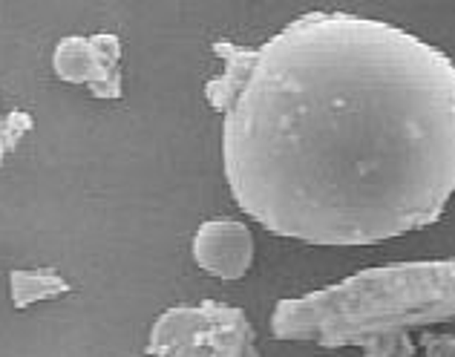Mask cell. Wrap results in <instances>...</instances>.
Segmentation results:
<instances>
[{"instance_id":"6da1fadb","label":"cell","mask_w":455,"mask_h":357,"mask_svg":"<svg viewBox=\"0 0 455 357\" xmlns=\"http://www.w3.org/2000/svg\"><path fill=\"white\" fill-rule=\"evenodd\" d=\"M236 205L308 245H375L455 190V69L392 23L308 12L254 50L222 113Z\"/></svg>"},{"instance_id":"7a4b0ae2","label":"cell","mask_w":455,"mask_h":357,"mask_svg":"<svg viewBox=\"0 0 455 357\" xmlns=\"http://www.w3.org/2000/svg\"><path fill=\"white\" fill-rule=\"evenodd\" d=\"M455 317V263H398L297 300H280L271 314L277 340H315L323 349L357 346L363 357H415L410 329Z\"/></svg>"},{"instance_id":"3957f363","label":"cell","mask_w":455,"mask_h":357,"mask_svg":"<svg viewBox=\"0 0 455 357\" xmlns=\"http://www.w3.org/2000/svg\"><path fill=\"white\" fill-rule=\"evenodd\" d=\"M153 357H259L254 326L239 305L205 300L173 305L156 320L148 337Z\"/></svg>"},{"instance_id":"277c9868","label":"cell","mask_w":455,"mask_h":357,"mask_svg":"<svg viewBox=\"0 0 455 357\" xmlns=\"http://www.w3.org/2000/svg\"><path fill=\"white\" fill-rule=\"evenodd\" d=\"M122 41L113 32L69 35L55 46V75L67 84H87L95 99H122Z\"/></svg>"},{"instance_id":"5b68a950","label":"cell","mask_w":455,"mask_h":357,"mask_svg":"<svg viewBox=\"0 0 455 357\" xmlns=\"http://www.w3.org/2000/svg\"><path fill=\"white\" fill-rule=\"evenodd\" d=\"M194 259L220 280H243L254 263V234L236 219L202 222L194 236Z\"/></svg>"},{"instance_id":"8992f818","label":"cell","mask_w":455,"mask_h":357,"mask_svg":"<svg viewBox=\"0 0 455 357\" xmlns=\"http://www.w3.org/2000/svg\"><path fill=\"white\" fill-rule=\"evenodd\" d=\"M211 50L225 64V73L220 78L208 81L205 99L217 113H225L228 107H231L234 95L239 92V87H243V81L248 75V67H251V61H254V50H251V46H236L231 41H217Z\"/></svg>"},{"instance_id":"52a82bcc","label":"cell","mask_w":455,"mask_h":357,"mask_svg":"<svg viewBox=\"0 0 455 357\" xmlns=\"http://www.w3.org/2000/svg\"><path fill=\"white\" fill-rule=\"evenodd\" d=\"M9 289H12V303H15V308H29L35 303L55 300V297L69 294L73 285L52 268H38V271H12Z\"/></svg>"},{"instance_id":"ba28073f","label":"cell","mask_w":455,"mask_h":357,"mask_svg":"<svg viewBox=\"0 0 455 357\" xmlns=\"http://www.w3.org/2000/svg\"><path fill=\"white\" fill-rule=\"evenodd\" d=\"M32 130V115L29 113H9L6 118L0 115V168H4L6 153H12L18 147V141Z\"/></svg>"},{"instance_id":"9c48e42d","label":"cell","mask_w":455,"mask_h":357,"mask_svg":"<svg viewBox=\"0 0 455 357\" xmlns=\"http://www.w3.org/2000/svg\"><path fill=\"white\" fill-rule=\"evenodd\" d=\"M421 349H424V357H455V337L421 331Z\"/></svg>"}]
</instances>
